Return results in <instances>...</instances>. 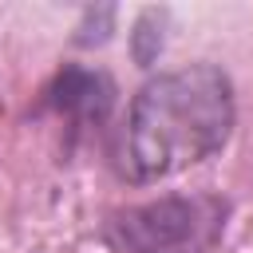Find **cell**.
<instances>
[{"label": "cell", "mask_w": 253, "mask_h": 253, "mask_svg": "<svg viewBox=\"0 0 253 253\" xmlns=\"http://www.w3.org/2000/svg\"><path fill=\"white\" fill-rule=\"evenodd\" d=\"M237 126L233 75L213 59L154 71L126 103L111 146L115 174L130 186H154L217 158Z\"/></svg>", "instance_id": "cell-1"}, {"label": "cell", "mask_w": 253, "mask_h": 253, "mask_svg": "<svg viewBox=\"0 0 253 253\" xmlns=\"http://www.w3.org/2000/svg\"><path fill=\"white\" fill-rule=\"evenodd\" d=\"M229 217L233 202L217 190L162 194L111 210L103 217V245L111 253H213Z\"/></svg>", "instance_id": "cell-2"}, {"label": "cell", "mask_w": 253, "mask_h": 253, "mask_svg": "<svg viewBox=\"0 0 253 253\" xmlns=\"http://www.w3.org/2000/svg\"><path fill=\"white\" fill-rule=\"evenodd\" d=\"M115 103H119V87L103 67L59 63L40 91L36 115H55L59 123L71 126V134H79V130L107 126V119L115 115Z\"/></svg>", "instance_id": "cell-3"}, {"label": "cell", "mask_w": 253, "mask_h": 253, "mask_svg": "<svg viewBox=\"0 0 253 253\" xmlns=\"http://www.w3.org/2000/svg\"><path fill=\"white\" fill-rule=\"evenodd\" d=\"M166 24H170V12L166 8H142L130 20L126 47H130V59L138 67H154L158 63V55L166 47Z\"/></svg>", "instance_id": "cell-4"}, {"label": "cell", "mask_w": 253, "mask_h": 253, "mask_svg": "<svg viewBox=\"0 0 253 253\" xmlns=\"http://www.w3.org/2000/svg\"><path fill=\"white\" fill-rule=\"evenodd\" d=\"M115 20H119V8L115 4H91V8H83L71 43L75 47H103L115 36Z\"/></svg>", "instance_id": "cell-5"}]
</instances>
